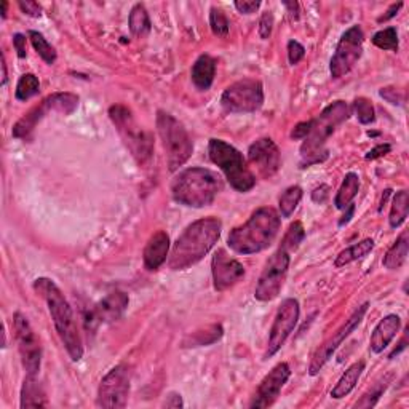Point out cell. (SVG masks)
I'll list each match as a JSON object with an SVG mask.
<instances>
[{
	"label": "cell",
	"instance_id": "obj_1",
	"mask_svg": "<svg viewBox=\"0 0 409 409\" xmlns=\"http://www.w3.org/2000/svg\"><path fill=\"white\" fill-rule=\"evenodd\" d=\"M222 222L218 218H203L192 222L177 237L170 254L171 270H186L200 263L221 237Z\"/></svg>",
	"mask_w": 409,
	"mask_h": 409
},
{
	"label": "cell",
	"instance_id": "obj_2",
	"mask_svg": "<svg viewBox=\"0 0 409 409\" xmlns=\"http://www.w3.org/2000/svg\"><path fill=\"white\" fill-rule=\"evenodd\" d=\"M35 293L42 296L46 306H49L50 315L55 328L58 331V336L61 342L66 347L69 357L73 361H79L84 357V344H82V337L77 328V322L73 312V307L69 306L68 299L64 298L61 289L56 287L55 282L50 278H37L34 282Z\"/></svg>",
	"mask_w": 409,
	"mask_h": 409
},
{
	"label": "cell",
	"instance_id": "obj_3",
	"mask_svg": "<svg viewBox=\"0 0 409 409\" xmlns=\"http://www.w3.org/2000/svg\"><path fill=\"white\" fill-rule=\"evenodd\" d=\"M282 219L274 208H259L240 227L229 234L230 250L239 254H254L269 248L280 232Z\"/></svg>",
	"mask_w": 409,
	"mask_h": 409
},
{
	"label": "cell",
	"instance_id": "obj_4",
	"mask_svg": "<svg viewBox=\"0 0 409 409\" xmlns=\"http://www.w3.org/2000/svg\"><path fill=\"white\" fill-rule=\"evenodd\" d=\"M222 182L215 171L192 167L181 171L171 182V195L184 206L205 208L221 192Z\"/></svg>",
	"mask_w": 409,
	"mask_h": 409
},
{
	"label": "cell",
	"instance_id": "obj_5",
	"mask_svg": "<svg viewBox=\"0 0 409 409\" xmlns=\"http://www.w3.org/2000/svg\"><path fill=\"white\" fill-rule=\"evenodd\" d=\"M348 115H351V108L346 101H336L317 118L310 120V132L301 146L304 165L322 163L323 160H326L328 157V151L325 149L326 139L336 132L337 127L347 120Z\"/></svg>",
	"mask_w": 409,
	"mask_h": 409
},
{
	"label": "cell",
	"instance_id": "obj_6",
	"mask_svg": "<svg viewBox=\"0 0 409 409\" xmlns=\"http://www.w3.org/2000/svg\"><path fill=\"white\" fill-rule=\"evenodd\" d=\"M208 153L211 162L218 165L226 180L229 181L237 192H248L256 186V176L248 168L246 160L243 158V153L237 151L234 146L222 139H210Z\"/></svg>",
	"mask_w": 409,
	"mask_h": 409
},
{
	"label": "cell",
	"instance_id": "obj_7",
	"mask_svg": "<svg viewBox=\"0 0 409 409\" xmlns=\"http://www.w3.org/2000/svg\"><path fill=\"white\" fill-rule=\"evenodd\" d=\"M157 132L162 139L170 171L180 170L191 158L194 144L182 123L165 111L157 114Z\"/></svg>",
	"mask_w": 409,
	"mask_h": 409
},
{
	"label": "cell",
	"instance_id": "obj_8",
	"mask_svg": "<svg viewBox=\"0 0 409 409\" xmlns=\"http://www.w3.org/2000/svg\"><path fill=\"white\" fill-rule=\"evenodd\" d=\"M109 117L114 123L117 132L120 133L123 142L132 152V156L138 160L139 165H147L152 158L153 141L151 133L144 132L136 122L132 111L123 104H115L109 109Z\"/></svg>",
	"mask_w": 409,
	"mask_h": 409
},
{
	"label": "cell",
	"instance_id": "obj_9",
	"mask_svg": "<svg viewBox=\"0 0 409 409\" xmlns=\"http://www.w3.org/2000/svg\"><path fill=\"white\" fill-rule=\"evenodd\" d=\"M79 106V96L74 93H55L45 98L42 104L35 106L27 114L23 115L13 127V136L18 139H27L37 127V123L50 112H59V114L69 115Z\"/></svg>",
	"mask_w": 409,
	"mask_h": 409
},
{
	"label": "cell",
	"instance_id": "obj_10",
	"mask_svg": "<svg viewBox=\"0 0 409 409\" xmlns=\"http://www.w3.org/2000/svg\"><path fill=\"white\" fill-rule=\"evenodd\" d=\"M221 104L230 114H251L264 104L263 84L254 79L235 82L222 93Z\"/></svg>",
	"mask_w": 409,
	"mask_h": 409
},
{
	"label": "cell",
	"instance_id": "obj_11",
	"mask_svg": "<svg viewBox=\"0 0 409 409\" xmlns=\"http://www.w3.org/2000/svg\"><path fill=\"white\" fill-rule=\"evenodd\" d=\"M363 40L365 35L360 26L348 27L342 34L329 63V73L333 79H341L353 69L363 53Z\"/></svg>",
	"mask_w": 409,
	"mask_h": 409
},
{
	"label": "cell",
	"instance_id": "obj_12",
	"mask_svg": "<svg viewBox=\"0 0 409 409\" xmlns=\"http://www.w3.org/2000/svg\"><path fill=\"white\" fill-rule=\"evenodd\" d=\"M289 253L280 248L274 256L269 259L265 268L260 274L256 289H254V298L260 302H269L275 299L280 294L283 283L287 280L289 269Z\"/></svg>",
	"mask_w": 409,
	"mask_h": 409
},
{
	"label": "cell",
	"instance_id": "obj_13",
	"mask_svg": "<svg viewBox=\"0 0 409 409\" xmlns=\"http://www.w3.org/2000/svg\"><path fill=\"white\" fill-rule=\"evenodd\" d=\"M13 326L23 366H25L27 376H37L40 365H42V347H40L39 337L34 333L27 318L20 312L13 315Z\"/></svg>",
	"mask_w": 409,
	"mask_h": 409
},
{
	"label": "cell",
	"instance_id": "obj_14",
	"mask_svg": "<svg viewBox=\"0 0 409 409\" xmlns=\"http://www.w3.org/2000/svg\"><path fill=\"white\" fill-rule=\"evenodd\" d=\"M130 371L127 366L118 365L103 377L98 389L96 405L99 408H125L130 395Z\"/></svg>",
	"mask_w": 409,
	"mask_h": 409
},
{
	"label": "cell",
	"instance_id": "obj_15",
	"mask_svg": "<svg viewBox=\"0 0 409 409\" xmlns=\"http://www.w3.org/2000/svg\"><path fill=\"white\" fill-rule=\"evenodd\" d=\"M299 313H301V307H299L298 299L288 298L282 302L277 310L274 325H272V328H270L265 358L274 357V355L283 347V344L287 342L289 334L293 333L296 325H298L299 322Z\"/></svg>",
	"mask_w": 409,
	"mask_h": 409
},
{
	"label": "cell",
	"instance_id": "obj_16",
	"mask_svg": "<svg viewBox=\"0 0 409 409\" xmlns=\"http://www.w3.org/2000/svg\"><path fill=\"white\" fill-rule=\"evenodd\" d=\"M367 307H370V304H367V302H365L363 306H360L358 309L352 313V317L347 320L346 325H344L342 328L337 331V333L333 337H329V339L326 341L323 346H320L317 348V352L313 353L310 366H309V375L310 376H317L318 372L322 371V367L326 363H328V360L333 357V353L337 351V348H339L342 341L347 339V337L351 336L353 331L358 328V326L361 325V322H363L365 315H366Z\"/></svg>",
	"mask_w": 409,
	"mask_h": 409
},
{
	"label": "cell",
	"instance_id": "obj_17",
	"mask_svg": "<svg viewBox=\"0 0 409 409\" xmlns=\"http://www.w3.org/2000/svg\"><path fill=\"white\" fill-rule=\"evenodd\" d=\"M248 160L264 180L274 177L282 167V156L278 146L270 138H260L248 149Z\"/></svg>",
	"mask_w": 409,
	"mask_h": 409
},
{
	"label": "cell",
	"instance_id": "obj_18",
	"mask_svg": "<svg viewBox=\"0 0 409 409\" xmlns=\"http://www.w3.org/2000/svg\"><path fill=\"white\" fill-rule=\"evenodd\" d=\"M289 376H291V370H289L288 363H278L274 370H272L263 381H260L259 387L254 394L253 400L250 403L251 408H269L275 403V400L280 395L284 384L288 382Z\"/></svg>",
	"mask_w": 409,
	"mask_h": 409
},
{
	"label": "cell",
	"instance_id": "obj_19",
	"mask_svg": "<svg viewBox=\"0 0 409 409\" xmlns=\"http://www.w3.org/2000/svg\"><path fill=\"white\" fill-rule=\"evenodd\" d=\"M211 274L216 291H226L245 277V268L239 260L229 256L226 250H218L213 256Z\"/></svg>",
	"mask_w": 409,
	"mask_h": 409
},
{
	"label": "cell",
	"instance_id": "obj_20",
	"mask_svg": "<svg viewBox=\"0 0 409 409\" xmlns=\"http://www.w3.org/2000/svg\"><path fill=\"white\" fill-rule=\"evenodd\" d=\"M130 304V299L125 293L122 291H112L108 296H104L96 306L93 307L94 313L99 320V323H109L115 322V320L122 318L125 313L127 307Z\"/></svg>",
	"mask_w": 409,
	"mask_h": 409
},
{
	"label": "cell",
	"instance_id": "obj_21",
	"mask_svg": "<svg viewBox=\"0 0 409 409\" xmlns=\"http://www.w3.org/2000/svg\"><path fill=\"white\" fill-rule=\"evenodd\" d=\"M170 253V237L163 230H157L144 248V265L147 270H157L165 264Z\"/></svg>",
	"mask_w": 409,
	"mask_h": 409
},
{
	"label": "cell",
	"instance_id": "obj_22",
	"mask_svg": "<svg viewBox=\"0 0 409 409\" xmlns=\"http://www.w3.org/2000/svg\"><path fill=\"white\" fill-rule=\"evenodd\" d=\"M401 328V320L395 313H390V315L384 317L381 322L377 323V326L372 331L371 339H370V347L375 353H381L385 348L389 347V344L394 341V337L398 334V331Z\"/></svg>",
	"mask_w": 409,
	"mask_h": 409
},
{
	"label": "cell",
	"instance_id": "obj_23",
	"mask_svg": "<svg viewBox=\"0 0 409 409\" xmlns=\"http://www.w3.org/2000/svg\"><path fill=\"white\" fill-rule=\"evenodd\" d=\"M216 74V61L210 55H201L192 66V82L199 90H210Z\"/></svg>",
	"mask_w": 409,
	"mask_h": 409
},
{
	"label": "cell",
	"instance_id": "obj_24",
	"mask_svg": "<svg viewBox=\"0 0 409 409\" xmlns=\"http://www.w3.org/2000/svg\"><path fill=\"white\" fill-rule=\"evenodd\" d=\"M23 409L26 408H44L46 406V395L42 384L37 381V376H26L21 389V403Z\"/></svg>",
	"mask_w": 409,
	"mask_h": 409
},
{
	"label": "cell",
	"instance_id": "obj_25",
	"mask_svg": "<svg viewBox=\"0 0 409 409\" xmlns=\"http://www.w3.org/2000/svg\"><path fill=\"white\" fill-rule=\"evenodd\" d=\"M363 371H365V361H357V363L348 366L346 372H344L339 381H337V384L334 385V389L331 390V396H333L334 400H341L344 398V396H347L355 387H357Z\"/></svg>",
	"mask_w": 409,
	"mask_h": 409
},
{
	"label": "cell",
	"instance_id": "obj_26",
	"mask_svg": "<svg viewBox=\"0 0 409 409\" xmlns=\"http://www.w3.org/2000/svg\"><path fill=\"white\" fill-rule=\"evenodd\" d=\"M408 251H409V240H408V232L405 230V232L396 239L394 245L389 248V251L382 260V265L389 270L400 269L401 265L406 263Z\"/></svg>",
	"mask_w": 409,
	"mask_h": 409
},
{
	"label": "cell",
	"instance_id": "obj_27",
	"mask_svg": "<svg viewBox=\"0 0 409 409\" xmlns=\"http://www.w3.org/2000/svg\"><path fill=\"white\" fill-rule=\"evenodd\" d=\"M360 191V177L355 173H347L341 184L339 191L336 194L334 205L337 210H346L347 206L352 205L353 199L357 197Z\"/></svg>",
	"mask_w": 409,
	"mask_h": 409
},
{
	"label": "cell",
	"instance_id": "obj_28",
	"mask_svg": "<svg viewBox=\"0 0 409 409\" xmlns=\"http://www.w3.org/2000/svg\"><path fill=\"white\" fill-rule=\"evenodd\" d=\"M372 250H375V240H371V239H365L358 243H353L352 246L346 248V250L337 254L334 265L336 268H344V265L365 258L366 254H370Z\"/></svg>",
	"mask_w": 409,
	"mask_h": 409
},
{
	"label": "cell",
	"instance_id": "obj_29",
	"mask_svg": "<svg viewBox=\"0 0 409 409\" xmlns=\"http://www.w3.org/2000/svg\"><path fill=\"white\" fill-rule=\"evenodd\" d=\"M128 26L134 37H146V35L151 32V29H152L151 20L144 5L136 4L132 8V11H130V18H128Z\"/></svg>",
	"mask_w": 409,
	"mask_h": 409
},
{
	"label": "cell",
	"instance_id": "obj_30",
	"mask_svg": "<svg viewBox=\"0 0 409 409\" xmlns=\"http://www.w3.org/2000/svg\"><path fill=\"white\" fill-rule=\"evenodd\" d=\"M409 213V195L406 191H400L396 192L392 201V208H390V216H389V222L390 227H400L403 222L406 221Z\"/></svg>",
	"mask_w": 409,
	"mask_h": 409
},
{
	"label": "cell",
	"instance_id": "obj_31",
	"mask_svg": "<svg viewBox=\"0 0 409 409\" xmlns=\"http://www.w3.org/2000/svg\"><path fill=\"white\" fill-rule=\"evenodd\" d=\"M224 334L221 325H211L206 326L205 329L195 331V333L189 337V342L186 341V347H200V346H211V344L218 342Z\"/></svg>",
	"mask_w": 409,
	"mask_h": 409
},
{
	"label": "cell",
	"instance_id": "obj_32",
	"mask_svg": "<svg viewBox=\"0 0 409 409\" xmlns=\"http://www.w3.org/2000/svg\"><path fill=\"white\" fill-rule=\"evenodd\" d=\"M302 199V189L299 186H291L282 194L280 200H278V208H280L282 218H289L298 208L299 201Z\"/></svg>",
	"mask_w": 409,
	"mask_h": 409
},
{
	"label": "cell",
	"instance_id": "obj_33",
	"mask_svg": "<svg viewBox=\"0 0 409 409\" xmlns=\"http://www.w3.org/2000/svg\"><path fill=\"white\" fill-rule=\"evenodd\" d=\"M29 40H31L35 51L39 53L40 58H42L46 64H50V66L51 64H55L56 50L53 49V46L49 44V40H46L42 34L37 31H29Z\"/></svg>",
	"mask_w": 409,
	"mask_h": 409
},
{
	"label": "cell",
	"instance_id": "obj_34",
	"mask_svg": "<svg viewBox=\"0 0 409 409\" xmlns=\"http://www.w3.org/2000/svg\"><path fill=\"white\" fill-rule=\"evenodd\" d=\"M40 90V82L34 74H25L18 80L16 85V99L18 101H27L29 98L35 96Z\"/></svg>",
	"mask_w": 409,
	"mask_h": 409
},
{
	"label": "cell",
	"instance_id": "obj_35",
	"mask_svg": "<svg viewBox=\"0 0 409 409\" xmlns=\"http://www.w3.org/2000/svg\"><path fill=\"white\" fill-rule=\"evenodd\" d=\"M372 44L377 49L387 51H398V32L395 27H387L372 35Z\"/></svg>",
	"mask_w": 409,
	"mask_h": 409
},
{
	"label": "cell",
	"instance_id": "obj_36",
	"mask_svg": "<svg viewBox=\"0 0 409 409\" xmlns=\"http://www.w3.org/2000/svg\"><path fill=\"white\" fill-rule=\"evenodd\" d=\"M304 239H306V229H304V226H302V222L296 221L294 224L289 226L288 232L284 234L280 248L287 250L288 253L293 251V250H298V246L301 245Z\"/></svg>",
	"mask_w": 409,
	"mask_h": 409
},
{
	"label": "cell",
	"instance_id": "obj_37",
	"mask_svg": "<svg viewBox=\"0 0 409 409\" xmlns=\"http://www.w3.org/2000/svg\"><path fill=\"white\" fill-rule=\"evenodd\" d=\"M210 26H211L213 34L218 35V37H226L230 31V21L227 15L224 13L221 8H216V7L211 8Z\"/></svg>",
	"mask_w": 409,
	"mask_h": 409
},
{
	"label": "cell",
	"instance_id": "obj_38",
	"mask_svg": "<svg viewBox=\"0 0 409 409\" xmlns=\"http://www.w3.org/2000/svg\"><path fill=\"white\" fill-rule=\"evenodd\" d=\"M353 111L355 115H357L358 122L363 123V125H370L376 120L375 114V106L367 98H357L353 101Z\"/></svg>",
	"mask_w": 409,
	"mask_h": 409
},
{
	"label": "cell",
	"instance_id": "obj_39",
	"mask_svg": "<svg viewBox=\"0 0 409 409\" xmlns=\"http://www.w3.org/2000/svg\"><path fill=\"white\" fill-rule=\"evenodd\" d=\"M389 382H390L389 377L384 379V381H381V382H377L376 387L372 389V390H370L367 394H365L363 398H361L355 406H357V408H375L377 405L379 398H381V395L384 394V390L387 389Z\"/></svg>",
	"mask_w": 409,
	"mask_h": 409
},
{
	"label": "cell",
	"instance_id": "obj_40",
	"mask_svg": "<svg viewBox=\"0 0 409 409\" xmlns=\"http://www.w3.org/2000/svg\"><path fill=\"white\" fill-rule=\"evenodd\" d=\"M306 56V49L296 40H289L288 42V59L291 66H296L302 61V58Z\"/></svg>",
	"mask_w": 409,
	"mask_h": 409
},
{
	"label": "cell",
	"instance_id": "obj_41",
	"mask_svg": "<svg viewBox=\"0 0 409 409\" xmlns=\"http://www.w3.org/2000/svg\"><path fill=\"white\" fill-rule=\"evenodd\" d=\"M272 27H274V15L270 11H265V13L260 16L259 21V35L263 40H268L272 34Z\"/></svg>",
	"mask_w": 409,
	"mask_h": 409
},
{
	"label": "cell",
	"instance_id": "obj_42",
	"mask_svg": "<svg viewBox=\"0 0 409 409\" xmlns=\"http://www.w3.org/2000/svg\"><path fill=\"white\" fill-rule=\"evenodd\" d=\"M379 94H381V96L385 101H389L390 104H394V106H401L403 104V94L394 87L381 88V90H379Z\"/></svg>",
	"mask_w": 409,
	"mask_h": 409
},
{
	"label": "cell",
	"instance_id": "obj_43",
	"mask_svg": "<svg viewBox=\"0 0 409 409\" xmlns=\"http://www.w3.org/2000/svg\"><path fill=\"white\" fill-rule=\"evenodd\" d=\"M18 5H20L23 13L27 15V16L39 18L40 15H42V7H40L37 2H32V0H26V2L25 0H21V2Z\"/></svg>",
	"mask_w": 409,
	"mask_h": 409
},
{
	"label": "cell",
	"instance_id": "obj_44",
	"mask_svg": "<svg viewBox=\"0 0 409 409\" xmlns=\"http://www.w3.org/2000/svg\"><path fill=\"white\" fill-rule=\"evenodd\" d=\"M234 5L241 15H251L256 10H259L260 2H258V0H243V2H235Z\"/></svg>",
	"mask_w": 409,
	"mask_h": 409
},
{
	"label": "cell",
	"instance_id": "obj_45",
	"mask_svg": "<svg viewBox=\"0 0 409 409\" xmlns=\"http://www.w3.org/2000/svg\"><path fill=\"white\" fill-rule=\"evenodd\" d=\"M13 46L20 58H26L27 56V50H26V35L23 34H15L13 35Z\"/></svg>",
	"mask_w": 409,
	"mask_h": 409
},
{
	"label": "cell",
	"instance_id": "obj_46",
	"mask_svg": "<svg viewBox=\"0 0 409 409\" xmlns=\"http://www.w3.org/2000/svg\"><path fill=\"white\" fill-rule=\"evenodd\" d=\"M390 151H392V146L390 144H379L375 147V149H371L366 153V160H376L379 157H384V156H387Z\"/></svg>",
	"mask_w": 409,
	"mask_h": 409
},
{
	"label": "cell",
	"instance_id": "obj_47",
	"mask_svg": "<svg viewBox=\"0 0 409 409\" xmlns=\"http://www.w3.org/2000/svg\"><path fill=\"white\" fill-rule=\"evenodd\" d=\"M309 132H310V120L298 123V125H296L291 132V138L293 139H304L306 136L309 134Z\"/></svg>",
	"mask_w": 409,
	"mask_h": 409
},
{
	"label": "cell",
	"instance_id": "obj_48",
	"mask_svg": "<svg viewBox=\"0 0 409 409\" xmlns=\"http://www.w3.org/2000/svg\"><path fill=\"white\" fill-rule=\"evenodd\" d=\"M328 195H329V187L320 186L312 192V200L315 201V203H325L326 199H328Z\"/></svg>",
	"mask_w": 409,
	"mask_h": 409
},
{
	"label": "cell",
	"instance_id": "obj_49",
	"mask_svg": "<svg viewBox=\"0 0 409 409\" xmlns=\"http://www.w3.org/2000/svg\"><path fill=\"white\" fill-rule=\"evenodd\" d=\"M163 406H167V408H171V409H176V408H182L184 406V403H182V398H181V395L180 394H170L167 396V400H165L163 403Z\"/></svg>",
	"mask_w": 409,
	"mask_h": 409
},
{
	"label": "cell",
	"instance_id": "obj_50",
	"mask_svg": "<svg viewBox=\"0 0 409 409\" xmlns=\"http://www.w3.org/2000/svg\"><path fill=\"white\" fill-rule=\"evenodd\" d=\"M403 7V4L400 2V4H394L392 7H390L389 10H387V15H384L382 18H379V21H387V20H390V18H394L396 13H398V10Z\"/></svg>",
	"mask_w": 409,
	"mask_h": 409
},
{
	"label": "cell",
	"instance_id": "obj_51",
	"mask_svg": "<svg viewBox=\"0 0 409 409\" xmlns=\"http://www.w3.org/2000/svg\"><path fill=\"white\" fill-rule=\"evenodd\" d=\"M346 210H347V213H346V215H344V218H342V219H341V221H339V226H344V224H347L348 221H351V218H352V215H353V211H355V205L352 203L351 206H347V208H346Z\"/></svg>",
	"mask_w": 409,
	"mask_h": 409
},
{
	"label": "cell",
	"instance_id": "obj_52",
	"mask_svg": "<svg viewBox=\"0 0 409 409\" xmlns=\"http://www.w3.org/2000/svg\"><path fill=\"white\" fill-rule=\"evenodd\" d=\"M2 85L7 84V64H5V58L2 55Z\"/></svg>",
	"mask_w": 409,
	"mask_h": 409
},
{
	"label": "cell",
	"instance_id": "obj_53",
	"mask_svg": "<svg viewBox=\"0 0 409 409\" xmlns=\"http://www.w3.org/2000/svg\"><path fill=\"white\" fill-rule=\"evenodd\" d=\"M2 18H7V2H2Z\"/></svg>",
	"mask_w": 409,
	"mask_h": 409
}]
</instances>
